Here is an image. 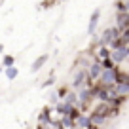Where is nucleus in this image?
Wrapping results in <instances>:
<instances>
[{
    "mask_svg": "<svg viewBox=\"0 0 129 129\" xmlns=\"http://www.w3.org/2000/svg\"><path fill=\"white\" fill-rule=\"evenodd\" d=\"M36 129H48V125H44V123H38V125H36Z\"/></svg>",
    "mask_w": 129,
    "mask_h": 129,
    "instance_id": "nucleus-23",
    "label": "nucleus"
},
{
    "mask_svg": "<svg viewBox=\"0 0 129 129\" xmlns=\"http://www.w3.org/2000/svg\"><path fill=\"white\" fill-rule=\"evenodd\" d=\"M70 91V87H69V85H63V87H59V89H57V97H59V101H63V99H64V95H67V93H69Z\"/></svg>",
    "mask_w": 129,
    "mask_h": 129,
    "instance_id": "nucleus-19",
    "label": "nucleus"
},
{
    "mask_svg": "<svg viewBox=\"0 0 129 129\" xmlns=\"http://www.w3.org/2000/svg\"><path fill=\"white\" fill-rule=\"evenodd\" d=\"M61 0H44V2H40L38 4V10H49V8H53V6H57Z\"/></svg>",
    "mask_w": 129,
    "mask_h": 129,
    "instance_id": "nucleus-16",
    "label": "nucleus"
},
{
    "mask_svg": "<svg viewBox=\"0 0 129 129\" xmlns=\"http://www.w3.org/2000/svg\"><path fill=\"white\" fill-rule=\"evenodd\" d=\"M114 8H116V12H125V0H116Z\"/></svg>",
    "mask_w": 129,
    "mask_h": 129,
    "instance_id": "nucleus-20",
    "label": "nucleus"
},
{
    "mask_svg": "<svg viewBox=\"0 0 129 129\" xmlns=\"http://www.w3.org/2000/svg\"><path fill=\"white\" fill-rule=\"evenodd\" d=\"M2 72H4V67H2V64H0V74H2Z\"/></svg>",
    "mask_w": 129,
    "mask_h": 129,
    "instance_id": "nucleus-25",
    "label": "nucleus"
},
{
    "mask_svg": "<svg viewBox=\"0 0 129 129\" xmlns=\"http://www.w3.org/2000/svg\"><path fill=\"white\" fill-rule=\"evenodd\" d=\"M74 121H76V129H84V127H89V125H91L89 114H80Z\"/></svg>",
    "mask_w": 129,
    "mask_h": 129,
    "instance_id": "nucleus-9",
    "label": "nucleus"
},
{
    "mask_svg": "<svg viewBox=\"0 0 129 129\" xmlns=\"http://www.w3.org/2000/svg\"><path fill=\"white\" fill-rule=\"evenodd\" d=\"M0 64H2L4 69H6V67H12V64H15V57H13V55H4Z\"/></svg>",
    "mask_w": 129,
    "mask_h": 129,
    "instance_id": "nucleus-17",
    "label": "nucleus"
},
{
    "mask_svg": "<svg viewBox=\"0 0 129 129\" xmlns=\"http://www.w3.org/2000/svg\"><path fill=\"white\" fill-rule=\"evenodd\" d=\"M89 120H91L93 125H97V127H99V125H103V123L106 121V118L101 116V114H97V112H89Z\"/></svg>",
    "mask_w": 129,
    "mask_h": 129,
    "instance_id": "nucleus-15",
    "label": "nucleus"
},
{
    "mask_svg": "<svg viewBox=\"0 0 129 129\" xmlns=\"http://www.w3.org/2000/svg\"><path fill=\"white\" fill-rule=\"evenodd\" d=\"M57 101H59V97H57V93H55V91H53V93H51V95H49V103H51V105H55V103H57Z\"/></svg>",
    "mask_w": 129,
    "mask_h": 129,
    "instance_id": "nucleus-22",
    "label": "nucleus"
},
{
    "mask_svg": "<svg viewBox=\"0 0 129 129\" xmlns=\"http://www.w3.org/2000/svg\"><path fill=\"white\" fill-rule=\"evenodd\" d=\"M87 84V69H74V76H72V82H70V87L72 89H78V87H84Z\"/></svg>",
    "mask_w": 129,
    "mask_h": 129,
    "instance_id": "nucleus-2",
    "label": "nucleus"
},
{
    "mask_svg": "<svg viewBox=\"0 0 129 129\" xmlns=\"http://www.w3.org/2000/svg\"><path fill=\"white\" fill-rule=\"evenodd\" d=\"M69 110H70V105H69V103H64V101H57V103H55V112L59 114V118L64 116V114H69Z\"/></svg>",
    "mask_w": 129,
    "mask_h": 129,
    "instance_id": "nucleus-10",
    "label": "nucleus"
},
{
    "mask_svg": "<svg viewBox=\"0 0 129 129\" xmlns=\"http://www.w3.org/2000/svg\"><path fill=\"white\" fill-rule=\"evenodd\" d=\"M51 112H53L51 105L44 106V108L40 110V114H38V123H44V125H49V121H51Z\"/></svg>",
    "mask_w": 129,
    "mask_h": 129,
    "instance_id": "nucleus-6",
    "label": "nucleus"
},
{
    "mask_svg": "<svg viewBox=\"0 0 129 129\" xmlns=\"http://www.w3.org/2000/svg\"><path fill=\"white\" fill-rule=\"evenodd\" d=\"M64 103H69L70 106H76L78 105V95H76V89H72V91H69L67 95H64V99H63Z\"/></svg>",
    "mask_w": 129,
    "mask_h": 129,
    "instance_id": "nucleus-14",
    "label": "nucleus"
},
{
    "mask_svg": "<svg viewBox=\"0 0 129 129\" xmlns=\"http://www.w3.org/2000/svg\"><path fill=\"white\" fill-rule=\"evenodd\" d=\"M0 53H4V44H0Z\"/></svg>",
    "mask_w": 129,
    "mask_h": 129,
    "instance_id": "nucleus-24",
    "label": "nucleus"
},
{
    "mask_svg": "<svg viewBox=\"0 0 129 129\" xmlns=\"http://www.w3.org/2000/svg\"><path fill=\"white\" fill-rule=\"evenodd\" d=\"M108 55H110V48L108 46H103V44L97 46V51H95L97 59H105V57H108Z\"/></svg>",
    "mask_w": 129,
    "mask_h": 129,
    "instance_id": "nucleus-13",
    "label": "nucleus"
},
{
    "mask_svg": "<svg viewBox=\"0 0 129 129\" xmlns=\"http://www.w3.org/2000/svg\"><path fill=\"white\" fill-rule=\"evenodd\" d=\"M59 121H61V125H63L64 129H76V121H74L72 118L69 116V114L61 116V118H59Z\"/></svg>",
    "mask_w": 129,
    "mask_h": 129,
    "instance_id": "nucleus-11",
    "label": "nucleus"
},
{
    "mask_svg": "<svg viewBox=\"0 0 129 129\" xmlns=\"http://www.w3.org/2000/svg\"><path fill=\"white\" fill-rule=\"evenodd\" d=\"M118 72H120V67H114V69H103L101 76L97 80L99 85H105V87H110V85L116 84V78H118Z\"/></svg>",
    "mask_w": 129,
    "mask_h": 129,
    "instance_id": "nucleus-1",
    "label": "nucleus"
},
{
    "mask_svg": "<svg viewBox=\"0 0 129 129\" xmlns=\"http://www.w3.org/2000/svg\"><path fill=\"white\" fill-rule=\"evenodd\" d=\"M101 67L103 69H114L116 63H114V61L110 59V55H108V57H105V59H101Z\"/></svg>",
    "mask_w": 129,
    "mask_h": 129,
    "instance_id": "nucleus-18",
    "label": "nucleus"
},
{
    "mask_svg": "<svg viewBox=\"0 0 129 129\" xmlns=\"http://www.w3.org/2000/svg\"><path fill=\"white\" fill-rule=\"evenodd\" d=\"M4 76L8 78V80H15V78L19 76V69H17L15 64H12V67H6V69H4Z\"/></svg>",
    "mask_w": 129,
    "mask_h": 129,
    "instance_id": "nucleus-12",
    "label": "nucleus"
},
{
    "mask_svg": "<svg viewBox=\"0 0 129 129\" xmlns=\"http://www.w3.org/2000/svg\"><path fill=\"white\" fill-rule=\"evenodd\" d=\"M99 19H101V8H95L89 17V25H87V34H95L97 32V25H99Z\"/></svg>",
    "mask_w": 129,
    "mask_h": 129,
    "instance_id": "nucleus-5",
    "label": "nucleus"
},
{
    "mask_svg": "<svg viewBox=\"0 0 129 129\" xmlns=\"http://www.w3.org/2000/svg\"><path fill=\"white\" fill-rule=\"evenodd\" d=\"M120 36V28L114 25V27H110V28H105L103 30V34L99 36V40H97V44H103V46H108L110 42L114 40V38H118Z\"/></svg>",
    "mask_w": 129,
    "mask_h": 129,
    "instance_id": "nucleus-3",
    "label": "nucleus"
},
{
    "mask_svg": "<svg viewBox=\"0 0 129 129\" xmlns=\"http://www.w3.org/2000/svg\"><path fill=\"white\" fill-rule=\"evenodd\" d=\"M61 2H63V0H61Z\"/></svg>",
    "mask_w": 129,
    "mask_h": 129,
    "instance_id": "nucleus-26",
    "label": "nucleus"
},
{
    "mask_svg": "<svg viewBox=\"0 0 129 129\" xmlns=\"http://www.w3.org/2000/svg\"><path fill=\"white\" fill-rule=\"evenodd\" d=\"M116 27L120 30L129 27V13L127 12H116Z\"/></svg>",
    "mask_w": 129,
    "mask_h": 129,
    "instance_id": "nucleus-7",
    "label": "nucleus"
},
{
    "mask_svg": "<svg viewBox=\"0 0 129 129\" xmlns=\"http://www.w3.org/2000/svg\"><path fill=\"white\" fill-rule=\"evenodd\" d=\"M110 59H112L116 64H121L125 59H127V46H125V48H116V49H110Z\"/></svg>",
    "mask_w": 129,
    "mask_h": 129,
    "instance_id": "nucleus-4",
    "label": "nucleus"
},
{
    "mask_svg": "<svg viewBox=\"0 0 129 129\" xmlns=\"http://www.w3.org/2000/svg\"><path fill=\"white\" fill-rule=\"evenodd\" d=\"M48 59H49V55H48V53H42L40 57H36V59H34V63L30 64V72H38V70H40L42 67H44L46 63H48Z\"/></svg>",
    "mask_w": 129,
    "mask_h": 129,
    "instance_id": "nucleus-8",
    "label": "nucleus"
},
{
    "mask_svg": "<svg viewBox=\"0 0 129 129\" xmlns=\"http://www.w3.org/2000/svg\"><path fill=\"white\" fill-rule=\"evenodd\" d=\"M53 84H55V78H53V76H49V78H48V80H46V82H44V84H42V89H46V87H49V85H53Z\"/></svg>",
    "mask_w": 129,
    "mask_h": 129,
    "instance_id": "nucleus-21",
    "label": "nucleus"
}]
</instances>
